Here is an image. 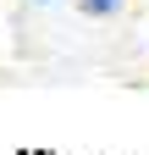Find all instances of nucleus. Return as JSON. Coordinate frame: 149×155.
<instances>
[{
	"label": "nucleus",
	"mask_w": 149,
	"mask_h": 155,
	"mask_svg": "<svg viewBox=\"0 0 149 155\" xmlns=\"http://www.w3.org/2000/svg\"><path fill=\"white\" fill-rule=\"evenodd\" d=\"M39 6H50V0H39Z\"/></svg>",
	"instance_id": "nucleus-2"
},
{
	"label": "nucleus",
	"mask_w": 149,
	"mask_h": 155,
	"mask_svg": "<svg viewBox=\"0 0 149 155\" xmlns=\"http://www.w3.org/2000/svg\"><path fill=\"white\" fill-rule=\"evenodd\" d=\"M127 0H83V17H116Z\"/></svg>",
	"instance_id": "nucleus-1"
}]
</instances>
